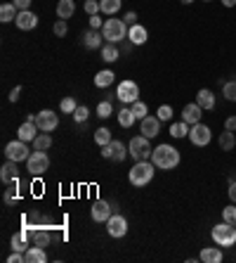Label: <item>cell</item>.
Masks as SVG:
<instances>
[{
    "label": "cell",
    "instance_id": "1",
    "mask_svg": "<svg viewBox=\"0 0 236 263\" xmlns=\"http://www.w3.org/2000/svg\"><path fill=\"white\" fill-rule=\"evenodd\" d=\"M151 161L156 168L170 171V168H175L179 164V150L173 147V145H158L151 152Z\"/></svg>",
    "mask_w": 236,
    "mask_h": 263
},
{
    "label": "cell",
    "instance_id": "2",
    "mask_svg": "<svg viewBox=\"0 0 236 263\" xmlns=\"http://www.w3.org/2000/svg\"><path fill=\"white\" fill-rule=\"evenodd\" d=\"M153 173H156V166H153V161H149V159H144V161H137L135 166L130 168V173H128L130 185H135V188H144L147 183H151V180H153Z\"/></svg>",
    "mask_w": 236,
    "mask_h": 263
},
{
    "label": "cell",
    "instance_id": "3",
    "mask_svg": "<svg viewBox=\"0 0 236 263\" xmlns=\"http://www.w3.org/2000/svg\"><path fill=\"white\" fill-rule=\"evenodd\" d=\"M128 24L125 19H106L104 26H102V36H104L106 43H118V40H125L128 36Z\"/></svg>",
    "mask_w": 236,
    "mask_h": 263
},
{
    "label": "cell",
    "instance_id": "4",
    "mask_svg": "<svg viewBox=\"0 0 236 263\" xmlns=\"http://www.w3.org/2000/svg\"><path fill=\"white\" fill-rule=\"evenodd\" d=\"M212 242L217 244V247H234L236 244V227L234 223H217V225L212 227Z\"/></svg>",
    "mask_w": 236,
    "mask_h": 263
},
{
    "label": "cell",
    "instance_id": "5",
    "mask_svg": "<svg viewBox=\"0 0 236 263\" xmlns=\"http://www.w3.org/2000/svg\"><path fill=\"white\" fill-rule=\"evenodd\" d=\"M128 152L130 156L135 159V161H144V159H149L151 156V138H147V135H135L128 145Z\"/></svg>",
    "mask_w": 236,
    "mask_h": 263
},
{
    "label": "cell",
    "instance_id": "6",
    "mask_svg": "<svg viewBox=\"0 0 236 263\" xmlns=\"http://www.w3.org/2000/svg\"><path fill=\"white\" fill-rule=\"evenodd\" d=\"M47 168H50V156H47V152H38V150H35L33 154L26 159V171H29L31 176H43Z\"/></svg>",
    "mask_w": 236,
    "mask_h": 263
},
{
    "label": "cell",
    "instance_id": "7",
    "mask_svg": "<svg viewBox=\"0 0 236 263\" xmlns=\"http://www.w3.org/2000/svg\"><path fill=\"white\" fill-rule=\"evenodd\" d=\"M116 97L123 102V105H132V102L140 100V85L135 83V81H123V83H118Z\"/></svg>",
    "mask_w": 236,
    "mask_h": 263
},
{
    "label": "cell",
    "instance_id": "8",
    "mask_svg": "<svg viewBox=\"0 0 236 263\" xmlns=\"http://www.w3.org/2000/svg\"><path fill=\"white\" fill-rule=\"evenodd\" d=\"M189 140L196 145V147H206V145H210L212 140V131L206 126V123H194L191 128H189Z\"/></svg>",
    "mask_w": 236,
    "mask_h": 263
},
{
    "label": "cell",
    "instance_id": "9",
    "mask_svg": "<svg viewBox=\"0 0 236 263\" xmlns=\"http://www.w3.org/2000/svg\"><path fill=\"white\" fill-rule=\"evenodd\" d=\"M5 156H7L10 161H17V164H19V161H26L31 154H29V147H26V143L17 138V140H12V143L5 145Z\"/></svg>",
    "mask_w": 236,
    "mask_h": 263
},
{
    "label": "cell",
    "instance_id": "10",
    "mask_svg": "<svg viewBox=\"0 0 236 263\" xmlns=\"http://www.w3.org/2000/svg\"><path fill=\"white\" fill-rule=\"evenodd\" d=\"M35 126H38L43 133H52L59 126V116L52 112V109H43V112L35 114Z\"/></svg>",
    "mask_w": 236,
    "mask_h": 263
},
{
    "label": "cell",
    "instance_id": "11",
    "mask_svg": "<svg viewBox=\"0 0 236 263\" xmlns=\"http://www.w3.org/2000/svg\"><path fill=\"white\" fill-rule=\"evenodd\" d=\"M106 232L111 235V237H125L128 235V221H125V216H120V214H114L109 221H106Z\"/></svg>",
    "mask_w": 236,
    "mask_h": 263
},
{
    "label": "cell",
    "instance_id": "12",
    "mask_svg": "<svg viewBox=\"0 0 236 263\" xmlns=\"http://www.w3.org/2000/svg\"><path fill=\"white\" fill-rule=\"evenodd\" d=\"M128 154L130 152L125 150V145L120 143V140H111L109 145L102 147V156H104V159H111V161H123Z\"/></svg>",
    "mask_w": 236,
    "mask_h": 263
},
{
    "label": "cell",
    "instance_id": "13",
    "mask_svg": "<svg viewBox=\"0 0 236 263\" xmlns=\"http://www.w3.org/2000/svg\"><path fill=\"white\" fill-rule=\"evenodd\" d=\"M90 211H92V221H94V223H106V221L114 216V214H111V211H114V209H111V204L104 202V199H97V202L92 204V209H90Z\"/></svg>",
    "mask_w": 236,
    "mask_h": 263
},
{
    "label": "cell",
    "instance_id": "14",
    "mask_svg": "<svg viewBox=\"0 0 236 263\" xmlns=\"http://www.w3.org/2000/svg\"><path fill=\"white\" fill-rule=\"evenodd\" d=\"M14 24H17V29H22V31H31V29L38 26V17L31 10H22V12L17 14Z\"/></svg>",
    "mask_w": 236,
    "mask_h": 263
},
{
    "label": "cell",
    "instance_id": "15",
    "mask_svg": "<svg viewBox=\"0 0 236 263\" xmlns=\"http://www.w3.org/2000/svg\"><path fill=\"white\" fill-rule=\"evenodd\" d=\"M38 126H35L33 121H24L22 126H19V131H17V138L19 140H24V143H33L35 140V135H38Z\"/></svg>",
    "mask_w": 236,
    "mask_h": 263
},
{
    "label": "cell",
    "instance_id": "16",
    "mask_svg": "<svg viewBox=\"0 0 236 263\" xmlns=\"http://www.w3.org/2000/svg\"><path fill=\"white\" fill-rule=\"evenodd\" d=\"M158 133H161V119H158V116H147V119H142V135L156 138Z\"/></svg>",
    "mask_w": 236,
    "mask_h": 263
},
{
    "label": "cell",
    "instance_id": "17",
    "mask_svg": "<svg viewBox=\"0 0 236 263\" xmlns=\"http://www.w3.org/2000/svg\"><path fill=\"white\" fill-rule=\"evenodd\" d=\"M201 114H203V109H201L196 102L184 105V109H182V121H187L189 126H194V123H199L201 121Z\"/></svg>",
    "mask_w": 236,
    "mask_h": 263
},
{
    "label": "cell",
    "instance_id": "18",
    "mask_svg": "<svg viewBox=\"0 0 236 263\" xmlns=\"http://www.w3.org/2000/svg\"><path fill=\"white\" fill-rule=\"evenodd\" d=\"M0 180L5 183V185H10V183H17V161H5L2 168H0Z\"/></svg>",
    "mask_w": 236,
    "mask_h": 263
},
{
    "label": "cell",
    "instance_id": "19",
    "mask_svg": "<svg viewBox=\"0 0 236 263\" xmlns=\"http://www.w3.org/2000/svg\"><path fill=\"white\" fill-rule=\"evenodd\" d=\"M203 263H222L224 259V254L220 247H206V249L201 251V256H199Z\"/></svg>",
    "mask_w": 236,
    "mask_h": 263
},
{
    "label": "cell",
    "instance_id": "20",
    "mask_svg": "<svg viewBox=\"0 0 236 263\" xmlns=\"http://www.w3.org/2000/svg\"><path fill=\"white\" fill-rule=\"evenodd\" d=\"M128 38L135 43V45H142V43H147V38H149V34H147V26L142 24H132L128 31Z\"/></svg>",
    "mask_w": 236,
    "mask_h": 263
},
{
    "label": "cell",
    "instance_id": "21",
    "mask_svg": "<svg viewBox=\"0 0 236 263\" xmlns=\"http://www.w3.org/2000/svg\"><path fill=\"white\" fill-rule=\"evenodd\" d=\"M196 105H199L201 109H212L215 107V95H212V90L201 88L199 93H196Z\"/></svg>",
    "mask_w": 236,
    "mask_h": 263
},
{
    "label": "cell",
    "instance_id": "22",
    "mask_svg": "<svg viewBox=\"0 0 236 263\" xmlns=\"http://www.w3.org/2000/svg\"><path fill=\"white\" fill-rule=\"evenodd\" d=\"M45 261H47V254L43 247H38V244L29 247V251H26V263H45Z\"/></svg>",
    "mask_w": 236,
    "mask_h": 263
},
{
    "label": "cell",
    "instance_id": "23",
    "mask_svg": "<svg viewBox=\"0 0 236 263\" xmlns=\"http://www.w3.org/2000/svg\"><path fill=\"white\" fill-rule=\"evenodd\" d=\"M76 12V2L73 0H59L57 2V17L59 19H71Z\"/></svg>",
    "mask_w": 236,
    "mask_h": 263
},
{
    "label": "cell",
    "instance_id": "24",
    "mask_svg": "<svg viewBox=\"0 0 236 263\" xmlns=\"http://www.w3.org/2000/svg\"><path fill=\"white\" fill-rule=\"evenodd\" d=\"M114 78H116V74L111 72V69H102V72H97V76H94V85L97 88H109V85L114 83Z\"/></svg>",
    "mask_w": 236,
    "mask_h": 263
},
{
    "label": "cell",
    "instance_id": "25",
    "mask_svg": "<svg viewBox=\"0 0 236 263\" xmlns=\"http://www.w3.org/2000/svg\"><path fill=\"white\" fill-rule=\"evenodd\" d=\"M234 147H236L234 131H227V128H224V133H220V150H222V152H232Z\"/></svg>",
    "mask_w": 236,
    "mask_h": 263
},
{
    "label": "cell",
    "instance_id": "26",
    "mask_svg": "<svg viewBox=\"0 0 236 263\" xmlns=\"http://www.w3.org/2000/svg\"><path fill=\"white\" fill-rule=\"evenodd\" d=\"M102 40H104V36L94 29V31H90V34H85V48H88V50L102 48Z\"/></svg>",
    "mask_w": 236,
    "mask_h": 263
},
{
    "label": "cell",
    "instance_id": "27",
    "mask_svg": "<svg viewBox=\"0 0 236 263\" xmlns=\"http://www.w3.org/2000/svg\"><path fill=\"white\" fill-rule=\"evenodd\" d=\"M50 147H52V135H50V133H40V135H35L33 150H38V152H47Z\"/></svg>",
    "mask_w": 236,
    "mask_h": 263
},
{
    "label": "cell",
    "instance_id": "28",
    "mask_svg": "<svg viewBox=\"0 0 236 263\" xmlns=\"http://www.w3.org/2000/svg\"><path fill=\"white\" fill-rule=\"evenodd\" d=\"M17 14H19V10L14 7V2H5L0 7V22H14Z\"/></svg>",
    "mask_w": 236,
    "mask_h": 263
},
{
    "label": "cell",
    "instance_id": "29",
    "mask_svg": "<svg viewBox=\"0 0 236 263\" xmlns=\"http://www.w3.org/2000/svg\"><path fill=\"white\" fill-rule=\"evenodd\" d=\"M118 55H120V50L116 48V43H106V45H102V60L104 62H116Z\"/></svg>",
    "mask_w": 236,
    "mask_h": 263
},
{
    "label": "cell",
    "instance_id": "30",
    "mask_svg": "<svg viewBox=\"0 0 236 263\" xmlns=\"http://www.w3.org/2000/svg\"><path fill=\"white\" fill-rule=\"evenodd\" d=\"M135 121H137V116L132 114V109H130V107H123L120 112H118V123H120L123 128H130Z\"/></svg>",
    "mask_w": 236,
    "mask_h": 263
},
{
    "label": "cell",
    "instance_id": "31",
    "mask_svg": "<svg viewBox=\"0 0 236 263\" xmlns=\"http://www.w3.org/2000/svg\"><path fill=\"white\" fill-rule=\"evenodd\" d=\"M31 237H33V244L43 247V249H45V247H50V242H52V235H50L47 230H40V227H38V230H33V235H31Z\"/></svg>",
    "mask_w": 236,
    "mask_h": 263
},
{
    "label": "cell",
    "instance_id": "32",
    "mask_svg": "<svg viewBox=\"0 0 236 263\" xmlns=\"http://www.w3.org/2000/svg\"><path fill=\"white\" fill-rule=\"evenodd\" d=\"M120 10V0H99V12L116 14Z\"/></svg>",
    "mask_w": 236,
    "mask_h": 263
},
{
    "label": "cell",
    "instance_id": "33",
    "mask_svg": "<svg viewBox=\"0 0 236 263\" xmlns=\"http://www.w3.org/2000/svg\"><path fill=\"white\" fill-rule=\"evenodd\" d=\"M10 244H12V251H22V254H26V251H29V244H26V237H24L22 232H17V235H12Z\"/></svg>",
    "mask_w": 236,
    "mask_h": 263
},
{
    "label": "cell",
    "instance_id": "34",
    "mask_svg": "<svg viewBox=\"0 0 236 263\" xmlns=\"http://www.w3.org/2000/svg\"><path fill=\"white\" fill-rule=\"evenodd\" d=\"M130 109H132V114H135V116H137L140 121L149 116V107H147V102H142V100L132 102V105H130Z\"/></svg>",
    "mask_w": 236,
    "mask_h": 263
},
{
    "label": "cell",
    "instance_id": "35",
    "mask_svg": "<svg viewBox=\"0 0 236 263\" xmlns=\"http://www.w3.org/2000/svg\"><path fill=\"white\" fill-rule=\"evenodd\" d=\"M170 135H173V138H184V135H189V123L187 121L173 123V126H170Z\"/></svg>",
    "mask_w": 236,
    "mask_h": 263
},
{
    "label": "cell",
    "instance_id": "36",
    "mask_svg": "<svg viewBox=\"0 0 236 263\" xmlns=\"http://www.w3.org/2000/svg\"><path fill=\"white\" fill-rule=\"evenodd\" d=\"M59 109L64 112V114H73L76 109H78V102H76V97L69 95V97H64L61 102H59Z\"/></svg>",
    "mask_w": 236,
    "mask_h": 263
},
{
    "label": "cell",
    "instance_id": "37",
    "mask_svg": "<svg viewBox=\"0 0 236 263\" xmlns=\"http://www.w3.org/2000/svg\"><path fill=\"white\" fill-rule=\"evenodd\" d=\"M94 143L99 145V147L109 145L111 143V131H109V128H97V131H94Z\"/></svg>",
    "mask_w": 236,
    "mask_h": 263
},
{
    "label": "cell",
    "instance_id": "38",
    "mask_svg": "<svg viewBox=\"0 0 236 263\" xmlns=\"http://www.w3.org/2000/svg\"><path fill=\"white\" fill-rule=\"evenodd\" d=\"M222 95L229 100V102H236V81H224L222 83Z\"/></svg>",
    "mask_w": 236,
    "mask_h": 263
},
{
    "label": "cell",
    "instance_id": "39",
    "mask_svg": "<svg viewBox=\"0 0 236 263\" xmlns=\"http://www.w3.org/2000/svg\"><path fill=\"white\" fill-rule=\"evenodd\" d=\"M111 112H114V107H111V102H109V100H104V102H99V105H97V116H99V119H109V116H111Z\"/></svg>",
    "mask_w": 236,
    "mask_h": 263
},
{
    "label": "cell",
    "instance_id": "40",
    "mask_svg": "<svg viewBox=\"0 0 236 263\" xmlns=\"http://www.w3.org/2000/svg\"><path fill=\"white\" fill-rule=\"evenodd\" d=\"M222 221H227V223H236V204L224 206L222 209Z\"/></svg>",
    "mask_w": 236,
    "mask_h": 263
},
{
    "label": "cell",
    "instance_id": "41",
    "mask_svg": "<svg viewBox=\"0 0 236 263\" xmlns=\"http://www.w3.org/2000/svg\"><path fill=\"white\" fill-rule=\"evenodd\" d=\"M156 116H158L161 121H170L173 119V107H170V105H161L158 112H156Z\"/></svg>",
    "mask_w": 236,
    "mask_h": 263
},
{
    "label": "cell",
    "instance_id": "42",
    "mask_svg": "<svg viewBox=\"0 0 236 263\" xmlns=\"http://www.w3.org/2000/svg\"><path fill=\"white\" fill-rule=\"evenodd\" d=\"M71 116L76 119V123H83V121L90 116V112H88V107H81V105H78V109H76V112H73Z\"/></svg>",
    "mask_w": 236,
    "mask_h": 263
},
{
    "label": "cell",
    "instance_id": "43",
    "mask_svg": "<svg viewBox=\"0 0 236 263\" xmlns=\"http://www.w3.org/2000/svg\"><path fill=\"white\" fill-rule=\"evenodd\" d=\"M52 34L55 36H66V19H59V22H55V26H52Z\"/></svg>",
    "mask_w": 236,
    "mask_h": 263
},
{
    "label": "cell",
    "instance_id": "44",
    "mask_svg": "<svg viewBox=\"0 0 236 263\" xmlns=\"http://www.w3.org/2000/svg\"><path fill=\"white\" fill-rule=\"evenodd\" d=\"M83 7H85V12L90 14V17L99 12V2H97V0H85V5H83Z\"/></svg>",
    "mask_w": 236,
    "mask_h": 263
},
{
    "label": "cell",
    "instance_id": "45",
    "mask_svg": "<svg viewBox=\"0 0 236 263\" xmlns=\"http://www.w3.org/2000/svg\"><path fill=\"white\" fill-rule=\"evenodd\" d=\"M12 2H14V7H17L19 12H22V10H29V7H31V0H12Z\"/></svg>",
    "mask_w": 236,
    "mask_h": 263
},
{
    "label": "cell",
    "instance_id": "46",
    "mask_svg": "<svg viewBox=\"0 0 236 263\" xmlns=\"http://www.w3.org/2000/svg\"><path fill=\"white\" fill-rule=\"evenodd\" d=\"M90 26H92V29H102V26H104L102 17H99V14H92V17H90Z\"/></svg>",
    "mask_w": 236,
    "mask_h": 263
},
{
    "label": "cell",
    "instance_id": "47",
    "mask_svg": "<svg viewBox=\"0 0 236 263\" xmlns=\"http://www.w3.org/2000/svg\"><path fill=\"white\" fill-rule=\"evenodd\" d=\"M14 202H17V192H14V190H7V192H5V204H7V206H12Z\"/></svg>",
    "mask_w": 236,
    "mask_h": 263
},
{
    "label": "cell",
    "instance_id": "48",
    "mask_svg": "<svg viewBox=\"0 0 236 263\" xmlns=\"http://www.w3.org/2000/svg\"><path fill=\"white\" fill-rule=\"evenodd\" d=\"M224 128H227V131H234L236 133V116H229V119L224 121Z\"/></svg>",
    "mask_w": 236,
    "mask_h": 263
},
{
    "label": "cell",
    "instance_id": "49",
    "mask_svg": "<svg viewBox=\"0 0 236 263\" xmlns=\"http://www.w3.org/2000/svg\"><path fill=\"white\" fill-rule=\"evenodd\" d=\"M19 93H22V85H14L10 93V102H17V100H19Z\"/></svg>",
    "mask_w": 236,
    "mask_h": 263
},
{
    "label": "cell",
    "instance_id": "50",
    "mask_svg": "<svg viewBox=\"0 0 236 263\" xmlns=\"http://www.w3.org/2000/svg\"><path fill=\"white\" fill-rule=\"evenodd\" d=\"M227 194H229L232 204H236V180H234V183H229V192H227Z\"/></svg>",
    "mask_w": 236,
    "mask_h": 263
},
{
    "label": "cell",
    "instance_id": "51",
    "mask_svg": "<svg viewBox=\"0 0 236 263\" xmlns=\"http://www.w3.org/2000/svg\"><path fill=\"white\" fill-rule=\"evenodd\" d=\"M125 24H130V26L137 24V12H128V14H125Z\"/></svg>",
    "mask_w": 236,
    "mask_h": 263
},
{
    "label": "cell",
    "instance_id": "52",
    "mask_svg": "<svg viewBox=\"0 0 236 263\" xmlns=\"http://www.w3.org/2000/svg\"><path fill=\"white\" fill-rule=\"evenodd\" d=\"M222 5H224V7H234L236 0H222Z\"/></svg>",
    "mask_w": 236,
    "mask_h": 263
},
{
    "label": "cell",
    "instance_id": "53",
    "mask_svg": "<svg viewBox=\"0 0 236 263\" xmlns=\"http://www.w3.org/2000/svg\"><path fill=\"white\" fill-rule=\"evenodd\" d=\"M182 2H184V5H191V2H194V0H182Z\"/></svg>",
    "mask_w": 236,
    "mask_h": 263
},
{
    "label": "cell",
    "instance_id": "54",
    "mask_svg": "<svg viewBox=\"0 0 236 263\" xmlns=\"http://www.w3.org/2000/svg\"><path fill=\"white\" fill-rule=\"evenodd\" d=\"M203 2H210V0H203Z\"/></svg>",
    "mask_w": 236,
    "mask_h": 263
},
{
    "label": "cell",
    "instance_id": "55",
    "mask_svg": "<svg viewBox=\"0 0 236 263\" xmlns=\"http://www.w3.org/2000/svg\"><path fill=\"white\" fill-rule=\"evenodd\" d=\"M234 227H236V223H234Z\"/></svg>",
    "mask_w": 236,
    "mask_h": 263
}]
</instances>
